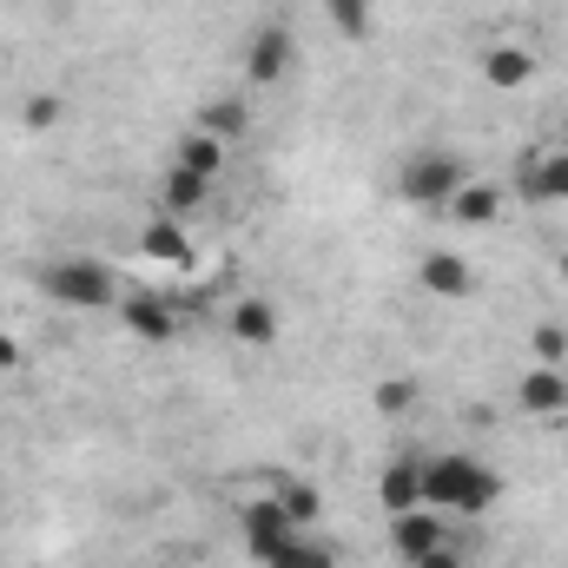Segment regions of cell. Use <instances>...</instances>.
I'll return each mask as SVG.
<instances>
[{"label": "cell", "instance_id": "1", "mask_svg": "<svg viewBox=\"0 0 568 568\" xmlns=\"http://www.w3.org/2000/svg\"><path fill=\"white\" fill-rule=\"evenodd\" d=\"M503 496V476L469 456V449H443V456H424V509L436 516H489Z\"/></svg>", "mask_w": 568, "mask_h": 568}, {"label": "cell", "instance_id": "2", "mask_svg": "<svg viewBox=\"0 0 568 568\" xmlns=\"http://www.w3.org/2000/svg\"><path fill=\"white\" fill-rule=\"evenodd\" d=\"M33 284L60 311H113L120 291H126V284L113 278V265H100V258H53V265L33 272Z\"/></svg>", "mask_w": 568, "mask_h": 568}, {"label": "cell", "instance_id": "3", "mask_svg": "<svg viewBox=\"0 0 568 568\" xmlns=\"http://www.w3.org/2000/svg\"><path fill=\"white\" fill-rule=\"evenodd\" d=\"M463 185H469V165H463V152H443V145H429V152L397 165V199L417 205V212H443Z\"/></svg>", "mask_w": 568, "mask_h": 568}, {"label": "cell", "instance_id": "4", "mask_svg": "<svg viewBox=\"0 0 568 568\" xmlns=\"http://www.w3.org/2000/svg\"><path fill=\"white\" fill-rule=\"evenodd\" d=\"M239 536H245L252 562L265 568V562H272V556L284 549V542H291V536H304V529L284 516V503L272 496V489H265V496H245V503H239Z\"/></svg>", "mask_w": 568, "mask_h": 568}, {"label": "cell", "instance_id": "5", "mask_svg": "<svg viewBox=\"0 0 568 568\" xmlns=\"http://www.w3.org/2000/svg\"><path fill=\"white\" fill-rule=\"evenodd\" d=\"M291 67H297V33L284 20H265L245 40V80L252 87H278V80H291Z\"/></svg>", "mask_w": 568, "mask_h": 568}, {"label": "cell", "instance_id": "6", "mask_svg": "<svg viewBox=\"0 0 568 568\" xmlns=\"http://www.w3.org/2000/svg\"><path fill=\"white\" fill-rule=\"evenodd\" d=\"M113 317H120L126 337H140V344H172V337H179V304L159 297V291H120Z\"/></svg>", "mask_w": 568, "mask_h": 568}, {"label": "cell", "instance_id": "7", "mask_svg": "<svg viewBox=\"0 0 568 568\" xmlns=\"http://www.w3.org/2000/svg\"><path fill=\"white\" fill-rule=\"evenodd\" d=\"M516 192L529 205H568V145H536L516 172Z\"/></svg>", "mask_w": 568, "mask_h": 568}, {"label": "cell", "instance_id": "8", "mask_svg": "<svg viewBox=\"0 0 568 568\" xmlns=\"http://www.w3.org/2000/svg\"><path fill=\"white\" fill-rule=\"evenodd\" d=\"M225 331L245 344V351H272L284 331V311L272 297H258V291H245V297H232V311H225Z\"/></svg>", "mask_w": 568, "mask_h": 568}, {"label": "cell", "instance_id": "9", "mask_svg": "<svg viewBox=\"0 0 568 568\" xmlns=\"http://www.w3.org/2000/svg\"><path fill=\"white\" fill-rule=\"evenodd\" d=\"M449 542V516H436V509H410V516H390V549L404 556V568H417L429 549H443Z\"/></svg>", "mask_w": 568, "mask_h": 568}, {"label": "cell", "instance_id": "10", "mask_svg": "<svg viewBox=\"0 0 568 568\" xmlns=\"http://www.w3.org/2000/svg\"><path fill=\"white\" fill-rule=\"evenodd\" d=\"M516 404L529 417H568V364H529L516 384Z\"/></svg>", "mask_w": 568, "mask_h": 568}, {"label": "cell", "instance_id": "11", "mask_svg": "<svg viewBox=\"0 0 568 568\" xmlns=\"http://www.w3.org/2000/svg\"><path fill=\"white\" fill-rule=\"evenodd\" d=\"M377 503H384V516H410V509H424V456H397V463H384V476H377Z\"/></svg>", "mask_w": 568, "mask_h": 568}, {"label": "cell", "instance_id": "12", "mask_svg": "<svg viewBox=\"0 0 568 568\" xmlns=\"http://www.w3.org/2000/svg\"><path fill=\"white\" fill-rule=\"evenodd\" d=\"M483 80H489L496 93H523V87L536 80V53L516 47V40H489V47H483Z\"/></svg>", "mask_w": 568, "mask_h": 568}, {"label": "cell", "instance_id": "13", "mask_svg": "<svg viewBox=\"0 0 568 568\" xmlns=\"http://www.w3.org/2000/svg\"><path fill=\"white\" fill-rule=\"evenodd\" d=\"M205 199H212V179H199V172H185V165H165V179H159V212L165 219H199L205 212Z\"/></svg>", "mask_w": 568, "mask_h": 568}, {"label": "cell", "instance_id": "14", "mask_svg": "<svg viewBox=\"0 0 568 568\" xmlns=\"http://www.w3.org/2000/svg\"><path fill=\"white\" fill-rule=\"evenodd\" d=\"M417 284H424L429 297H469V291H476V265H469L463 252H424Z\"/></svg>", "mask_w": 568, "mask_h": 568}, {"label": "cell", "instance_id": "15", "mask_svg": "<svg viewBox=\"0 0 568 568\" xmlns=\"http://www.w3.org/2000/svg\"><path fill=\"white\" fill-rule=\"evenodd\" d=\"M443 219H449V225H496V219H503V185L469 172V185L443 205Z\"/></svg>", "mask_w": 568, "mask_h": 568}, {"label": "cell", "instance_id": "16", "mask_svg": "<svg viewBox=\"0 0 568 568\" xmlns=\"http://www.w3.org/2000/svg\"><path fill=\"white\" fill-rule=\"evenodd\" d=\"M140 252L152 258V265L192 272V239H185V225H179V219H165V212H159V219H152V225L140 232Z\"/></svg>", "mask_w": 568, "mask_h": 568}, {"label": "cell", "instance_id": "17", "mask_svg": "<svg viewBox=\"0 0 568 568\" xmlns=\"http://www.w3.org/2000/svg\"><path fill=\"white\" fill-rule=\"evenodd\" d=\"M172 165H185V172H199V179H225V165H232V152L225 140H212V133H199V126H185L179 133V152H172Z\"/></svg>", "mask_w": 568, "mask_h": 568}, {"label": "cell", "instance_id": "18", "mask_svg": "<svg viewBox=\"0 0 568 568\" xmlns=\"http://www.w3.org/2000/svg\"><path fill=\"white\" fill-rule=\"evenodd\" d=\"M192 126H199V133H212V140H239V133H245V126H252V106H245V100H205V106H199V113H192Z\"/></svg>", "mask_w": 568, "mask_h": 568}, {"label": "cell", "instance_id": "19", "mask_svg": "<svg viewBox=\"0 0 568 568\" xmlns=\"http://www.w3.org/2000/svg\"><path fill=\"white\" fill-rule=\"evenodd\" d=\"M272 496L284 503V516H291L297 529H317V516H324V496H317V483H304V476H278V483H272Z\"/></svg>", "mask_w": 568, "mask_h": 568}, {"label": "cell", "instance_id": "20", "mask_svg": "<svg viewBox=\"0 0 568 568\" xmlns=\"http://www.w3.org/2000/svg\"><path fill=\"white\" fill-rule=\"evenodd\" d=\"M265 568H337V549H331V542H317V536L304 529V536H291Z\"/></svg>", "mask_w": 568, "mask_h": 568}, {"label": "cell", "instance_id": "21", "mask_svg": "<svg viewBox=\"0 0 568 568\" xmlns=\"http://www.w3.org/2000/svg\"><path fill=\"white\" fill-rule=\"evenodd\" d=\"M60 120H67V93H27L20 100V126L27 133H53Z\"/></svg>", "mask_w": 568, "mask_h": 568}, {"label": "cell", "instance_id": "22", "mask_svg": "<svg viewBox=\"0 0 568 568\" xmlns=\"http://www.w3.org/2000/svg\"><path fill=\"white\" fill-rule=\"evenodd\" d=\"M324 13L337 20L344 40H371V0H324Z\"/></svg>", "mask_w": 568, "mask_h": 568}, {"label": "cell", "instance_id": "23", "mask_svg": "<svg viewBox=\"0 0 568 568\" xmlns=\"http://www.w3.org/2000/svg\"><path fill=\"white\" fill-rule=\"evenodd\" d=\"M529 357L536 364H568V331L562 324H536L529 331Z\"/></svg>", "mask_w": 568, "mask_h": 568}, {"label": "cell", "instance_id": "24", "mask_svg": "<svg viewBox=\"0 0 568 568\" xmlns=\"http://www.w3.org/2000/svg\"><path fill=\"white\" fill-rule=\"evenodd\" d=\"M410 410H417V384H410V377L377 384V417H410Z\"/></svg>", "mask_w": 568, "mask_h": 568}, {"label": "cell", "instance_id": "25", "mask_svg": "<svg viewBox=\"0 0 568 568\" xmlns=\"http://www.w3.org/2000/svg\"><path fill=\"white\" fill-rule=\"evenodd\" d=\"M417 568H469V556H463L456 542H443V549H429V556H424Z\"/></svg>", "mask_w": 568, "mask_h": 568}, {"label": "cell", "instance_id": "26", "mask_svg": "<svg viewBox=\"0 0 568 568\" xmlns=\"http://www.w3.org/2000/svg\"><path fill=\"white\" fill-rule=\"evenodd\" d=\"M20 364H27V351H20V337H7V331H0V371H20Z\"/></svg>", "mask_w": 568, "mask_h": 568}, {"label": "cell", "instance_id": "27", "mask_svg": "<svg viewBox=\"0 0 568 568\" xmlns=\"http://www.w3.org/2000/svg\"><path fill=\"white\" fill-rule=\"evenodd\" d=\"M556 278H562V291H568V245H562V258H556Z\"/></svg>", "mask_w": 568, "mask_h": 568}, {"label": "cell", "instance_id": "28", "mask_svg": "<svg viewBox=\"0 0 568 568\" xmlns=\"http://www.w3.org/2000/svg\"><path fill=\"white\" fill-rule=\"evenodd\" d=\"M140 568H179V562H165V556H159V562H140Z\"/></svg>", "mask_w": 568, "mask_h": 568}]
</instances>
